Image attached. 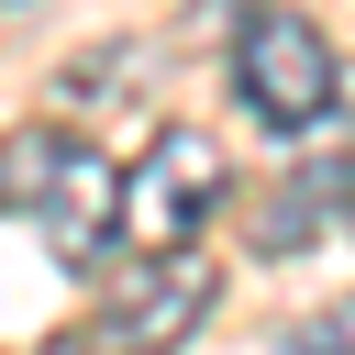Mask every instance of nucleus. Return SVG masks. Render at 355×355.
<instances>
[{
  "instance_id": "obj_1",
  "label": "nucleus",
  "mask_w": 355,
  "mask_h": 355,
  "mask_svg": "<svg viewBox=\"0 0 355 355\" xmlns=\"http://www.w3.org/2000/svg\"><path fill=\"white\" fill-rule=\"evenodd\" d=\"M0 211L44 222L55 266L100 277V266H111V211H122V166H111L100 144H78V133L33 122V133H11V144H0Z\"/></svg>"
},
{
  "instance_id": "obj_2",
  "label": "nucleus",
  "mask_w": 355,
  "mask_h": 355,
  "mask_svg": "<svg viewBox=\"0 0 355 355\" xmlns=\"http://www.w3.org/2000/svg\"><path fill=\"white\" fill-rule=\"evenodd\" d=\"M233 100L266 122V133H311L344 111V67L322 44V22H300L288 0H255L233 22Z\"/></svg>"
},
{
  "instance_id": "obj_3",
  "label": "nucleus",
  "mask_w": 355,
  "mask_h": 355,
  "mask_svg": "<svg viewBox=\"0 0 355 355\" xmlns=\"http://www.w3.org/2000/svg\"><path fill=\"white\" fill-rule=\"evenodd\" d=\"M211 211H222V144L189 133V122H166V133L144 144V166H122L111 244H122V266H133V255H189V244L211 233Z\"/></svg>"
},
{
  "instance_id": "obj_4",
  "label": "nucleus",
  "mask_w": 355,
  "mask_h": 355,
  "mask_svg": "<svg viewBox=\"0 0 355 355\" xmlns=\"http://www.w3.org/2000/svg\"><path fill=\"white\" fill-rule=\"evenodd\" d=\"M288 355H355V300H333L322 322H300V333H288Z\"/></svg>"
},
{
  "instance_id": "obj_5",
  "label": "nucleus",
  "mask_w": 355,
  "mask_h": 355,
  "mask_svg": "<svg viewBox=\"0 0 355 355\" xmlns=\"http://www.w3.org/2000/svg\"><path fill=\"white\" fill-rule=\"evenodd\" d=\"M344 211H355V178H344Z\"/></svg>"
}]
</instances>
